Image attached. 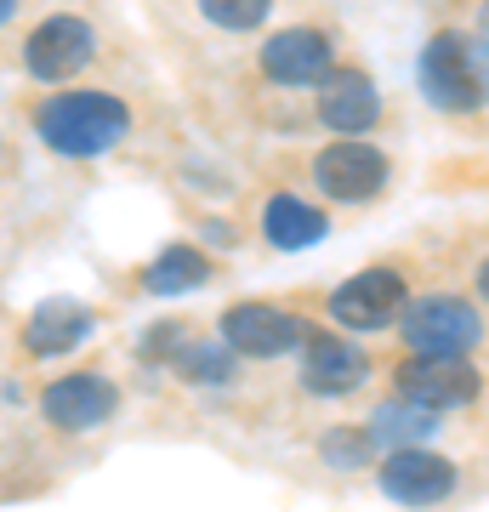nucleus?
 Returning <instances> with one entry per match:
<instances>
[{
    "label": "nucleus",
    "mask_w": 489,
    "mask_h": 512,
    "mask_svg": "<svg viewBox=\"0 0 489 512\" xmlns=\"http://www.w3.org/2000/svg\"><path fill=\"white\" fill-rule=\"evenodd\" d=\"M29 126L57 160H103L131 137L137 114L120 92H103V86H57L52 97L35 103Z\"/></svg>",
    "instance_id": "f257e3e1"
},
{
    "label": "nucleus",
    "mask_w": 489,
    "mask_h": 512,
    "mask_svg": "<svg viewBox=\"0 0 489 512\" xmlns=\"http://www.w3.org/2000/svg\"><path fill=\"white\" fill-rule=\"evenodd\" d=\"M416 86L438 114H478L489 103V52L467 29H438L416 57Z\"/></svg>",
    "instance_id": "f03ea898"
},
{
    "label": "nucleus",
    "mask_w": 489,
    "mask_h": 512,
    "mask_svg": "<svg viewBox=\"0 0 489 512\" xmlns=\"http://www.w3.org/2000/svg\"><path fill=\"white\" fill-rule=\"evenodd\" d=\"M393 330L416 359H472L484 342V313L461 291H421L404 302Z\"/></svg>",
    "instance_id": "7ed1b4c3"
},
{
    "label": "nucleus",
    "mask_w": 489,
    "mask_h": 512,
    "mask_svg": "<svg viewBox=\"0 0 489 512\" xmlns=\"http://www.w3.org/2000/svg\"><path fill=\"white\" fill-rule=\"evenodd\" d=\"M308 177L330 205H370L393 183V160L364 137H330L308 160Z\"/></svg>",
    "instance_id": "20e7f679"
},
{
    "label": "nucleus",
    "mask_w": 489,
    "mask_h": 512,
    "mask_svg": "<svg viewBox=\"0 0 489 512\" xmlns=\"http://www.w3.org/2000/svg\"><path fill=\"white\" fill-rule=\"evenodd\" d=\"M330 69H336V35L325 23H285L256 52V74L273 92H313Z\"/></svg>",
    "instance_id": "39448f33"
},
{
    "label": "nucleus",
    "mask_w": 489,
    "mask_h": 512,
    "mask_svg": "<svg viewBox=\"0 0 489 512\" xmlns=\"http://www.w3.org/2000/svg\"><path fill=\"white\" fill-rule=\"evenodd\" d=\"M217 336L239 353V359L273 365V359L302 353V342L313 336V325L296 308H279V302H234V308H222Z\"/></svg>",
    "instance_id": "423d86ee"
},
{
    "label": "nucleus",
    "mask_w": 489,
    "mask_h": 512,
    "mask_svg": "<svg viewBox=\"0 0 489 512\" xmlns=\"http://www.w3.org/2000/svg\"><path fill=\"white\" fill-rule=\"evenodd\" d=\"M97 57V23L80 12H52L23 35V74L40 86H69Z\"/></svg>",
    "instance_id": "0eeeda50"
},
{
    "label": "nucleus",
    "mask_w": 489,
    "mask_h": 512,
    "mask_svg": "<svg viewBox=\"0 0 489 512\" xmlns=\"http://www.w3.org/2000/svg\"><path fill=\"white\" fill-rule=\"evenodd\" d=\"M404 302H410V285L393 262H376V268H359L347 274L336 291H330V319L347 330V336H376V330H393L399 325Z\"/></svg>",
    "instance_id": "6e6552de"
},
{
    "label": "nucleus",
    "mask_w": 489,
    "mask_h": 512,
    "mask_svg": "<svg viewBox=\"0 0 489 512\" xmlns=\"http://www.w3.org/2000/svg\"><path fill=\"white\" fill-rule=\"evenodd\" d=\"M376 490L393 501V507H410V512H427V507H444L455 490H461V467H455L444 450L433 444H416V450H387L376 467Z\"/></svg>",
    "instance_id": "1a4fd4ad"
},
{
    "label": "nucleus",
    "mask_w": 489,
    "mask_h": 512,
    "mask_svg": "<svg viewBox=\"0 0 489 512\" xmlns=\"http://www.w3.org/2000/svg\"><path fill=\"white\" fill-rule=\"evenodd\" d=\"M40 416L63 439L97 433V427H109L120 416V382L103 376V370H69V376L40 387Z\"/></svg>",
    "instance_id": "9d476101"
},
{
    "label": "nucleus",
    "mask_w": 489,
    "mask_h": 512,
    "mask_svg": "<svg viewBox=\"0 0 489 512\" xmlns=\"http://www.w3.org/2000/svg\"><path fill=\"white\" fill-rule=\"evenodd\" d=\"M370 353L347 336V330H313L302 353H296V382L308 399H353L370 382Z\"/></svg>",
    "instance_id": "9b49d317"
},
{
    "label": "nucleus",
    "mask_w": 489,
    "mask_h": 512,
    "mask_svg": "<svg viewBox=\"0 0 489 512\" xmlns=\"http://www.w3.org/2000/svg\"><path fill=\"white\" fill-rule=\"evenodd\" d=\"M313 120L330 137H370L381 126V92L359 63H336V69L313 86Z\"/></svg>",
    "instance_id": "f8f14e48"
},
{
    "label": "nucleus",
    "mask_w": 489,
    "mask_h": 512,
    "mask_svg": "<svg viewBox=\"0 0 489 512\" xmlns=\"http://www.w3.org/2000/svg\"><path fill=\"white\" fill-rule=\"evenodd\" d=\"M393 387H399V399L421 404V410H438V416H450L461 404H472L484 393V376L472 359H404L393 370Z\"/></svg>",
    "instance_id": "ddd939ff"
},
{
    "label": "nucleus",
    "mask_w": 489,
    "mask_h": 512,
    "mask_svg": "<svg viewBox=\"0 0 489 512\" xmlns=\"http://www.w3.org/2000/svg\"><path fill=\"white\" fill-rule=\"evenodd\" d=\"M91 330H97V313L74 296H46L35 302V313L23 319V353L29 359H63V353L86 348Z\"/></svg>",
    "instance_id": "4468645a"
},
{
    "label": "nucleus",
    "mask_w": 489,
    "mask_h": 512,
    "mask_svg": "<svg viewBox=\"0 0 489 512\" xmlns=\"http://www.w3.org/2000/svg\"><path fill=\"white\" fill-rule=\"evenodd\" d=\"M211 279H217V256L205 251V245H194V239H171V245H160V251L143 262L137 285H143V296H154V302H171V296L205 291Z\"/></svg>",
    "instance_id": "2eb2a0df"
},
{
    "label": "nucleus",
    "mask_w": 489,
    "mask_h": 512,
    "mask_svg": "<svg viewBox=\"0 0 489 512\" xmlns=\"http://www.w3.org/2000/svg\"><path fill=\"white\" fill-rule=\"evenodd\" d=\"M256 228H262V239H268L273 251H308V245H325L330 239V211H319L313 200L279 188V194L262 200Z\"/></svg>",
    "instance_id": "dca6fc26"
},
{
    "label": "nucleus",
    "mask_w": 489,
    "mask_h": 512,
    "mask_svg": "<svg viewBox=\"0 0 489 512\" xmlns=\"http://www.w3.org/2000/svg\"><path fill=\"white\" fill-rule=\"evenodd\" d=\"M239 370H245V359H239L222 336H188L177 348V359H171V376H177L182 387H200V393H228V387L239 382Z\"/></svg>",
    "instance_id": "f3484780"
},
{
    "label": "nucleus",
    "mask_w": 489,
    "mask_h": 512,
    "mask_svg": "<svg viewBox=\"0 0 489 512\" xmlns=\"http://www.w3.org/2000/svg\"><path fill=\"white\" fill-rule=\"evenodd\" d=\"M438 410H421V404L410 399H381L376 410H370V421H364V433L376 439V450H416V444H427L438 433Z\"/></svg>",
    "instance_id": "a211bd4d"
},
{
    "label": "nucleus",
    "mask_w": 489,
    "mask_h": 512,
    "mask_svg": "<svg viewBox=\"0 0 489 512\" xmlns=\"http://www.w3.org/2000/svg\"><path fill=\"white\" fill-rule=\"evenodd\" d=\"M319 461L336 467V473H364L376 461V439L364 427H325L319 433Z\"/></svg>",
    "instance_id": "6ab92c4d"
},
{
    "label": "nucleus",
    "mask_w": 489,
    "mask_h": 512,
    "mask_svg": "<svg viewBox=\"0 0 489 512\" xmlns=\"http://www.w3.org/2000/svg\"><path fill=\"white\" fill-rule=\"evenodd\" d=\"M200 18L222 35H256L262 23L273 18V0H194Z\"/></svg>",
    "instance_id": "aec40b11"
},
{
    "label": "nucleus",
    "mask_w": 489,
    "mask_h": 512,
    "mask_svg": "<svg viewBox=\"0 0 489 512\" xmlns=\"http://www.w3.org/2000/svg\"><path fill=\"white\" fill-rule=\"evenodd\" d=\"M188 336H194L188 319H154V325L137 336V359H143V365H165V370H171V359H177V348L188 342Z\"/></svg>",
    "instance_id": "412c9836"
},
{
    "label": "nucleus",
    "mask_w": 489,
    "mask_h": 512,
    "mask_svg": "<svg viewBox=\"0 0 489 512\" xmlns=\"http://www.w3.org/2000/svg\"><path fill=\"white\" fill-rule=\"evenodd\" d=\"M467 35H472V40H478V46H484V52H489V0H484V6H478V12H472Z\"/></svg>",
    "instance_id": "4be33fe9"
},
{
    "label": "nucleus",
    "mask_w": 489,
    "mask_h": 512,
    "mask_svg": "<svg viewBox=\"0 0 489 512\" xmlns=\"http://www.w3.org/2000/svg\"><path fill=\"white\" fill-rule=\"evenodd\" d=\"M478 302H489V256L478 262Z\"/></svg>",
    "instance_id": "5701e85b"
},
{
    "label": "nucleus",
    "mask_w": 489,
    "mask_h": 512,
    "mask_svg": "<svg viewBox=\"0 0 489 512\" xmlns=\"http://www.w3.org/2000/svg\"><path fill=\"white\" fill-rule=\"evenodd\" d=\"M18 6H23V0H0V29H6V23L18 18Z\"/></svg>",
    "instance_id": "b1692460"
}]
</instances>
